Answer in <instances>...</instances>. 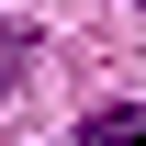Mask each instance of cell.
Masks as SVG:
<instances>
[{"mask_svg":"<svg viewBox=\"0 0 146 146\" xmlns=\"http://www.w3.org/2000/svg\"><path fill=\"white\" fill-rule=\"evenodd\" d=\"M68 146H146V101H101V112H90Z\"/></svg>","mask_w":146,"mask_h":146,"instance_id":"6da1fadb","label":"cell"},{"mask_svg":"<svg viewBox=\"0 0 146 146\" xmlns=\"http://www.w3.org/2000/svg\"><path fill=\"white\" fill-rule=\"evenodd\" d=\"M23 68H34V34H0V101L23 90Z\"/></svg>","mask_w":146,"mask_h":146,"instance_id":"7a4b0ae2","label":"cell"},{"mask_svg":"<svg viewBox=\"0 0 146 146\" xmlns=\"http://www.w3.org/2000/svg\"><path fill=\"white\" fill-rule=\"evenodd\" d=\"M135 11H146V0H135Z\"/></svg>","mask_w":146,"mask_h":146,"instance_id":"3957f363","label":"cell"}]
</instances>
